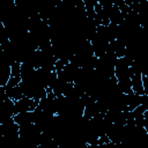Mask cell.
<instances>
[{
  "mask_svg": "<svg viewBox=\"0 0 148 148\" xmlns=\"http://www.w3.org/2000/svg\"><path fill=\"white\" fill-rule=\"evenodd\" d=\"M0 134L9 142L20 141V125L14 120L13 117L8 118L0 124Z\"/></svg>",
  "mask_w": 148,
  "mask_h": 148,
  "instance_id": "cell-1",
  "label": "cell"
},
{
  "mask_svg": "<svg viewBox=\"0 0 148 148\" xmlns=\"http://www.w3.org/2000/svg\"><path fill=\"white\" fill-rule=\"evenodd\" d=\"M39 101L23 96L22 98L15 101V114L18 112H25V111H35V109L38 106Z\"/></svg>",
  "mask_w": 148,
  "mask_h": 148,
  "instance_id": "cell-2",
  "label": "cell"
},
{
  "mask_svg": "<svg viewBox=\"0 0 148 148\" xmlns=\"http://www.w3.org/2000/svg\"><path fill=\"white\" fill-rule=\"evenodd\" d=\"M131 72V83H132V90L139 95H143L145 94V89H143V82H142V74L138 71H135L132 66L130 68Z\"/></svg>",
  "mask_w": 148,
  "mask_h": 148,
  "instance_id": "cell-3",
  "label": "cell"
},
{
  "mask_svg": "<svg viewBox=\"0 0 148 148\" xmlns=\"http://www.w3.org/2000/svg\"><path fill=\"white\" fill-rule=\"evenodd\" d=\"M99 113H101V111H99V109H98V105H97L96 99L90 96L89 101L87 102V104H86V106H84L83 116H84L86 118L90 119V118H92V117H95V116H97V114H99Z\"/></svg>",
  "mask_w": 148,
  "mask_h": 148,
  "instance_id": "cell-4",
  "label": "cell"
},
{
  "mask_svg": "<svg viewBox=\"0 0 148 148\" xmlns=\"http://www.w3.org/2000/svg\"><path fill=\"white\" fill-rule=\"evenodd\" d=\"M14 120L20 125H28V124H32L35 121V116H34V111H25V112H18L16 114H14Z\"/></svg>",
  "mask_w": 148,
  "mask_h": 148,
  "instance_id": "cell-5",
  "label": "cell"
},
{
  "mask_svg": "<svg viewBox=\"0 0 148 148\" xmlns=\"http://www.w3.org/2000/svg\"><path fill=\"white\" fill-rule=\"evenodd\" d=\"M143 95H139V94H136L134 91L131 92V94H126V103H127L128 111H133L135 108H138L142 103Z\"/></svg>",
  "mask_w": 148,
  "mask_h": 148,
  "instance_id": "cell-6",
  "label": "cell"
},
{
  "mask_svg": "<svg viewBox=\"0 0 148 148\" xmlns=\"http://www.w3.org/2000/svg\"><path fill=\"white\" fill-rule=\"evenodd\" d=\"M68 62H69V59H66V58H60V59H58L57 62H56V66H54L56 71H61V69H64L65 66H66Z\"/></svg>",
  "mask_w": 148,
  "mask_h": 148,
  "instance_id": "cell-7",
  "label": "cell"
},
{
  "mask_svg": "<svg viewBox=\"0 0 148 148\" xmlns=\"http://www.w3.org/2000/svg\"><path fill=\"white\" fill-rule=\"evenodd\" d=\"M21 64L20 61H16L12 65V76H21Z\"/></svg>",
  "mask_w": 148,
  "mask_h": 148,
  "instance_id": "cell-8",
  "label": "cell"
},
{
  "mask_svg": "<svg viewBox=\"0 0 148 148\" xmlns=\"http://www.w3.org/2000/svg\"><path fill=\"white\" fill-rule=\"evenodd\" d=\"M142 82H143V89H145V94L148 95V76L142 75Z\"/></svg>",
  "mask_w": 148,
  "mask_h": 148,
  "instance_id": "cell-9",
  "label": "cell"
}]
</instances>
